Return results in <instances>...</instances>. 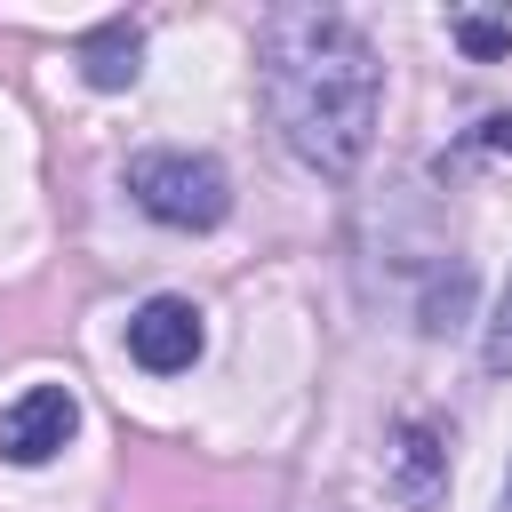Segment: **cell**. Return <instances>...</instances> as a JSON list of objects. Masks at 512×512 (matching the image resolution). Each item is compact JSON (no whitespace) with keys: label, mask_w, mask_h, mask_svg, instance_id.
Segmentation results:
<instances>
[{"label":"cell","mask_w":512,"mask_h":512,"mask_svg":"<svg viewBox=\"0 0 512 512\" xmlns=\"http://www.w3.org/2000/svg\"><path fill=\"white\" fill-rule=\"evenodd\" d=\"M256 80H264V112L280 128V144L320 168V176H352L376 144V104H384V64L368 48V32L336 8L288 0L264 8L256 24Z\"/></svg>","instance_id":"obj_1"},{"label":"cell","mask_w":512,"mask_h":512,"mask_svg":"<svg viewBox=\"0 0 512 512\" xmlns=\"http://www.w3.org/2000/svg\"><path fill=\"white\" fill-rule=\"evenodd\" d=\"M128 200H136L152 224L216 232V224L232 216V176H224L208 152H136V160H128Z\"/></svg>","instance_id":"obj_2"},{"label":"cell","mask_w":512,"mask_h":512,"mask_svg":"<svg viewBox=\"0 0 512 512\" xmlns=\"http://www.w3.org/2000/svg\"><path fill=\"white\" fill-rule=\"evenodd\" d=\"M200 344H208V328H200L192 296H144L128 312V360L152 368V376H184L200 360Z\"/></svg>","instance_id":"obj_3"},{"label":"cell","mask_w":512,"mask_h":512,"mask_svg":"<svg viewBox=\"0 0 512 512\" xmlns=\"http://www.w3.org/2000/svg\"><path fill=\"white\" fill-rule=\"evenodd\" d=\"M72 432H80L72 384H32V392H16V400L0 408V456H8V464H48Z\"/></svg>","instance_id":"obj_4"},{"label":"cell","mask_w":512,"mask_h":512,"mask_svg":"<svg viewBox=\"0 0 512 512\" xmlns=\"http://www.w3.org/2000/svg\"><path fill=\"white\" fill-rule=\"evenodd\" d=\"M384 480H392V496L408 512H432L448 496V432L432 416H400V432L384 448Z\"/></svg>","instance_id":"obj_5"},{"label":"cell","mask_w":512,"mask_h":512,"mask_svg":"<svg viewBox=\"0 0 512 512\" xmlns=\"http://www.w3.org/2000/svg\"><path fill=\"white\" fill-rule=\"evenodd\" d=\"M72 64H80V80L88 88H136V72H144V24H128V16H104L96 32H80V48H72Z\"/></svg>","instance_id":"obj_6"},{"label":"cell","mask_w":512,"mask_h":512,"mask_svg":"<svg viewBox=\"0 0 512 512\" xmlns=\"http://www.w3.org/2000/svg\"><path fill=\"white\" fill-rule=\"evenodd\" d=\"M464 304H472V272H464V264H448V272L432 280V296H424V320H416V328H424V336H440V328H456V320H464Z\"/></svg>","instance_id":"obj_7"},{"label":"cell","mask_w":512,"mask_h":512,"mask_svg":"<svg viewBox=\"0 0 512 512\" xmlns=\"http://www.w3.org/2000/svg\"><path fill=\"white\" fill-rule=\"evenodd\" d=\"M456 48L472 64H496V56H512V24L504 16H456Z\"/></svg>","instance_id":"obj_8"},{"label":"cell","mask_w":512,"mask_h":512,"mask_svg":"<svg viewBox=\"0 0 512 512\" xmlns=\"http://www.w3.org/2000/svg\"><path fill=\"white\" fill-rule=\"evenodd\" d=\"M480 360H488V376H512V280H504V296H496V320H488Z\"/></svg>","instance_id":"obj_9"},{"label":"cell","mask_w":512,"mask_h":512,"mask_svg":"<svg viewBox=\"0 0 512 512\" xmlns=\"http://www.w3.org/2000/svg\"><path fill=\"white\" fill-rule=\"evenodd\" d=\"M496 512H512V472H504V504H496Z\"/></svg>","instance_id":"obj_10"}]
</instances>
